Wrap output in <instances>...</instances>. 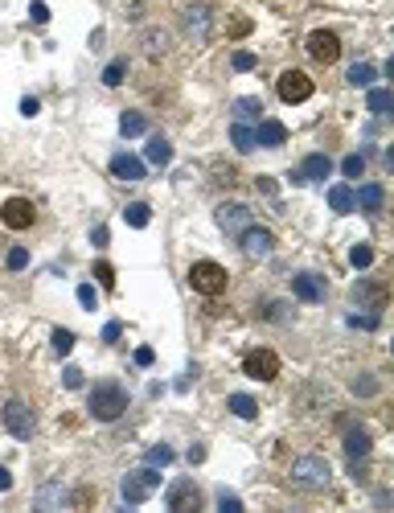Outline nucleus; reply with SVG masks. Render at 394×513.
<instances>
[{
    "label": "nucleus",
    "mask_w": 394,
    "mask_h": 513,
    "mask_svg": "<svg viewBox=\"0 0 394 513\" xmlns=\"http://www.w3.org/2000/svg\"><path fill=\"white\" fill-rule=\"evenodd\" d=\"M70 349H74V332L70 329H54V353H70Z\"/></svg>",
    "instance_id": "obj_34"
},
{
    "label": "nucleus",
    "mask_w": 394,
    "mask_h": 513,
    "mask_svg": "<svg viewBox=\"0 0 394 513\" xmlns=\"http://www.w3.org/2000/svg\"><path fill=\"white\" fill-rule=\"evenodd\" d=\"M370 447H374V440H370V431L365 427H349L345 431V452H349V460H365L370 456Z\"/></svg>",
    "instance_id": "obj_18"
},
{
    "label": "nucleus",
    "mask_w": 394,
    "mask_h": 513,
    "mask_svg": "<svg viewBox=\"0 0 394 513\" xmlns=\"http://www.w3.org/2000/svg\"><path fill=\"white\" fill-rule=\"evenodd\" d=\"M230 411L238 415V419H255V415H259V402L251 395H230Z\"/></svg>",
    "instance_id": "obj_29"
},
{
    "label": "nucleus",
    "mask_w": 394,
    "mask_h": 513,
    "mask_svg": "<svg viewBox=\"0 0 394 513\" xmlns=\"http://www.w3.org/2000/svg\"><path fill=\"white\" fill-rule=\"evenodd\" d=\"M328 173H333V161H328L325 152H312L300 161V168L292 173V181H328Z\"/></svg>",
    "instance_id": "obj_14"
},
{
    "label": "nucleus",
    "mask_w": 394,
    "mask_h": 513,
    "mask_svg": "<svg viewBox=\"0 0 394 513\" xmlns=\"http://www.w3.org/2000/svg\"><path fill=\"white\" fill-rule=\"evenodd\" d=\"M25 267H29V250L13 247V250H9V271H25Z\"/></svg>",
    "instance_id": "obj_37"
},
{
    "label": "nucleus",
    "mask_w": 394,
    "mask_h": 513,
    "mask_svg": "<svg viewBox=\"0 0 394 513\" xmlns=\"http://www.w3.org/2000/svg\"><path fill=\"white\" fill-rule=\"evenodd\" d=\"M230 66L238 70V74H246V70H255V66H259V58H255V54H246V50H238L234 58H230Z\"/></svg>",
    "instance_id": "obj_35"
},
{
    "label": "nucleus",
    "mask_w": 394,
    "mask_h": 513,
    "mask_svg": "<svg viewBox=\"0 0 394 513\" xmlns=\"http://www.w3.org/2000/svg\"><path fill=\"white\" fill-rule=\"evenodd\" d=\"M103 83H107V86H119V83H123V62H111V66L103 70Z\"/></svg>",
    "instance_id": "obj_42"
},
{
    "label": "nucleus",
    "mask_w": 394,
    "mask_h": 513,
    "mask_svg": "<svg viewBox=\"0 0 394 513\" xmlns=\"http://www.w3.org/2000/svg\"><path fill=\"white\" fill-rule=\"evenodd\" d=\"M58 501H62V505H70V493H62L58 484H49V489H41V493H37V505H58Z\"/></svg>",
    "instance_id": "obj_33"
},
{
    "label": "nucleus",
    "mask_w": 394,
    "mask_h": 513,
    "mask_svg": "<svg viewBox=\"0 0 394 513\" xmlns=\"http://www.w3.org/2000/svg\"><path fill=\"white\" fill-rule=\"evenodd\" d=\"M173 460H177V452H173L168 444L148 447V464H152V468H161V464H173Z\"/></svg>",
    "instance_id": "obj_31"
},
{
    "label": "nucleus",
    "mask_w": 394,
    "mask_h": 513,
    "mask_svg": "<svg viewBox=\"0 0 394 513\" xmlns=\"http://www.w3.org/2000/svg\"><path fill=\"white\" fill-rule=\"evenodd\" d=\"M123 222H128L131 230H144L148 222H152V210H148L144 201H131L128 210H123Z\"/></svg>",
    "instance_id": "obj_24"
},
{
    "label": "nucleus",
    "mask_w": 394,
    "mask_h": 513,
    "mask_svg": "<svg viewBox=\"0 0 394 513\" xmlns=\"http://www.w3.org/2000/svg\"><path fill=\"white\" fill-rule=\"evenodd\" d=\"M79 304L82 308H95V288H91V283H82L79 288Z\"/></svg>",
    "instance_id": "obj_46"
},
{
    "label": "nucleus",
    "mask_w": 394,
    "mask_h": 513,
    "mask_svg": "<svg viewBox=\"0 0 394 513\" xmlns=\"http://www.w3.org/2000/svg\"><path fill=\"white\" fill-rule=\"evenodd\" d=\"M382 201H386V189H382V185H361L358 193H353V205H361L365 214H378Z\"/></svg>",
    "instance_id": "obj_19"
},
{
    "label": "nucleus",
    "mask_w": 394,
    "mask_h": 513,
    "mask_svg": "<svg viewBox=\"0 0 394 513\" xmlns=\"http://www.w3.org/2000/svg\"><path fill=\"white\" fill-rule=\"evenodd\" d=\"M152 362H156V353H152L148 345H140V349H136V365H152Z\"/></svg>",
    "instance_id": "obj_49"
},
{
    "label": "nucleus",
    "mask_w": 394,
    "mask_h": 513,
    "mask_svg": "<svg viewBox=\"0 0 394 513\" xmlns=\"http://www.w3.org/2000/svg\"><path fill=\"white\" fill-rule=\"evenodd\" d=\"M292 292H296V300H304V304H320V300L328 296V283H325V275H316V271H300L292 280Z\"/></svg>",
    "instance_id": "obj_12"
},
{
    "label": "nucleus",
    "mask_w": 394,
    "mask_h": 513,
    "mask_svg": "<svg viewBox=\"0 0 394 513\" xmlns=\"http://www.w3.org/2000/svg\"><path fill=\"white\" fill-rule=\"evenodd\" d=\"M164 501H168V509H173V513H197V509H201V493H197L193 480H177V484L168 489Z\"/></svg>",
    "instance_id": "obj_11"
},
{
    "label": "nucleus",
    "mask_w": 394,
    "mask_h": 513,
    "mask_svg": "<svg viewBox=\"0 0 394 513\" xmlns=\"http://www.w3.org/2000/svg\"><path fill=\"white\" fill-rule=\"evenodd\" d=\"M328 205H333V214H349L353 210V189L349 185H333L328 189Z\"/></svg>",
    "instance_id": "obj_23"
},
{
    "label": "nucleus",
    "mask_w": 394,
    "mask_h": 513,
    "mask_svg": "<svg viewBox=\"0 0 394 513\" xmlns=\"http://www.w3.org/2000/svg\"><path fill=\"white\" fill-rule=\"evenodd\" d=\"M119 132L128 136V140H131V136H144L148 132V119L140 116V111H123V116H119Z\"/></svg>",
    "instance_id": "obj_25"
},
{
    "label": "nucleus",
    "mask_w": 394,
    "mask_h": 513,
    "mask_svg": "<svg viewBox=\"0 0 394 513\" xmlns=\"http://www.w3.org/2000/svg\"><path fill=\"white\" fill-rule=\"evenodd\" d=\"M9 489H13V472H9V468H0V493H9Z\"/></svg>",
    "instance_id": "obj_54"
},
{
    "label": "nucleus",
    "mask_w": 394,
    "mask_h": 513,
    "mask_svg": "<svg viewBox=\"0 0 394 513\" xmlns=\"http://www.w3.org/2000/svg\"><path fill=\"white\" fill-rule=\"evenodd\" d=\"M365 103H370V111H374V116H386V111L394 107V95L386 91V86H374V91H370V99H365Z\"/></svg>",
    "instance_id": "obj_28"
},
{
    "label": "nucleus",
    "mask_w": 394,
    "mask_h": 513,
    "mask_svg": "<svg viewBox=\"0 0 394 513\" xmlns=\"http://www.w3.org/2000/svg\"><path fill=\"white\" fill-rule=\"evenodd\" d=\"M95 280L103 283L107 292H111V288H115V267H111V263H95Z\"/></svg>",
    "instance_id": "obj_39"
},
{
    "label": "nucleus",
    "mask_w": 394,
    "mask_h": 513,
    "mask_svg": "<svg viewBox=\"0 0 394 513\" xmlns=\"http://www.w3.org/2000/svg\"><path fill=\"white\" fill-rule=\"evenodd\" d=\"M173 161V144L164 136H152L148 140V165H168Z\"/></svg>",
    "instance_id": "obj_22"
},
{
    "label": "nucleus",
    "mask_w": 394,
    "mask_h": 513,
    "mask_svg": "<svg viewBox=\"0 0 394 513\" xmlns=\"http://www.w3.org/2000/svg\"><path fill=\"white\" fill-rule=\"evenodd\" d=\"M349 263L358 267V271H365V267L374 263V247H365V243H358V247L349 250Z\"/></svg>",
    "instance_id": "obj_32"
},
{
    "label": "nucleus",
    "mask_w": 394,
    "mask_h": 513,
    "mask_svg": "<svg viewBox=\"0 0 394 513\" xmlns=\"http://www.w3.org/2000/svg\"><path fill=\"white\" fill-rule=\"evenodd\" d=\"M161 489V472L148 464V468H140V472H128L123 477V501L128 505H140V501H148V497Z\"/></svg>",
    "instance_id": "obj_4"
},
{
    "label": "nucleus",
    "mask_w": 394,
    "mask_h": 513,
    "mask_svg": "<svg viewBox=\"0 0 394 513\" xmlns=\"http://www.w3.org/2000/svg\"><path fill=\"white\" fill-rule=\"evenodd\" d=\"M288 140V128L283 123H276V119H259V128H255V144H263V148H279Z\"/></svg>",
    "instance_id": "obj_17"
},
{
    "label": "nucleus",
    "mask_w": 394,
    "mask_h": 513,
    "mask_svg": "<svg viewBox=\"0 0 394 513\" xmlns=\"http://www.w3.org/2000/svg\"><path fill=\"white\" fill-rule=\"evenodd\" d=\"M238 247H243L246 259H267V255L276 250V234L263 230V226H246V230L238 234Z\"/></svg>",
    "instance_id": "obj_9"
},
{
    "label": "nucleus",
    "mask_w": 394,
    "mask_h": 513,
    "mask_svg": "<svg viewBox=\"0 0 394 513\" xmlns=\"http://www.w3.org/2000/svg\"><path fill=\"white\" fill-rule=\"evenodd\" d=\"M111 173L119 177V181H144L148 165L140 161V156H131V152H115L111 156Z\"/></svg>",
    "instance_id": "obj_15"
},
{
    "label": "nucleus",
    "mask_w": 394,
    "mask_h": 513,
    "mask_svg": "<svg viewBox=\"0 0 394 513\" xmlns=\"http://www.w3.org/2000/svg\"><path fill=\"white\" fill-rule=\"evenodd\" d=\"M119 320H111V325H107V329H103V341H107V345H111V341H119Z\"/></svg>",
    "instance_id": "obj_52"
},
{
    "label": "nucleus",
    "mask_w": 394,
    "mask_h": 513,
    "mask_svg": "<svg viewBox=\"0 0 394 513\" xmlns=\"http://www.w3.org/2000/svg\"><path fill=\"white\" fill-rule=\"evenodd\" d=\"M255 189H259V193H267V198H276V181H271V177H259V181H255Z\"/></svg>",
    "instance_id": "obj_51"
},
{
    "label": "nucleus",
    "mask_w": 394,
    "mask_h": 513,
    "mask_svg": "<svg viewBox=\"0 0 394 513\" xmlns=\"http://www.w3.org/2000/svg\"><path fill=\"white\" fill-rule=\"evenodd\" d=\"M230 144H234L238 152H255L259 148V144H255V128H246L243 119H238V123L230 128Z\"/></svg>",
    "instance_id": "obj_21"
},
{
    "label": "nucleus",
    "mask_w": 394,
    "mask_h": 513,
    "mask_svg": "<svg viewBox=\"0 0 394 513\" xmlns=\"http://www.w3.org/2000/svg\"><path fill=\"white\" fill-rule=\"evenodd\" d=\"M308 54L316 58V62H337L341 58V37L328 34V29H316V34H308Z\"/></svg>",
    "instance_id": "obj_13"
},
{
    "label": "nucleus",
    "mask_w": 394,
    "mask_h": 513,
    "mask_svg": "<svg viewBox=\"0 0 394 513\" xmlns=\"http://www.w3.org/2000/svg\"><path fill=\"white\" fill-rule=\"evenodd\" d=\"M353 395H378V378H370V374H361V378H353Z\"/></svg>",
    "instance_id": "obj_38"
},
{
    "label": "nucleus",
    "mask_w": 394,
    "mask_h": 513,
    "mask_svg": "<svg viewBox=\"0 0 394 513\" xmlns=\"http://www.w3.org/2000/svg\"><path fill=\"white\" fill-rule=\"evenodd\" d=\"M144 50H148V58H164V50H168V34H164V29H148L144 34Z\"/></svg>",
    "instance_id": "obj_26"
},
{
    "label": "nucleus",
    "mask_w": 394,
    "mask_h": 513,
    "mask_svg": "<svg viewBox=\"0 0 394 513\" xmlns=\"http://www.w3.org/2000/svg\"><path fill=\"white\" fill-rule=\"evenodd\" d=\"M276 91H279V99L283 103H304V99H312V78L304 74V70H283L279 74V83H276Z\"/></svg>",
    "instance_id": "obj_6"
},
{
    "label": "nucleus",
    "mask_w": 394,
    "mask_h": 513,
    "mask_svg": "<svg viewBox=\"0 0 394 513\" xmlns=\"http://www.w3.org/2000/svg\"><path fill=\"white\" fill-rule=\"evenodd\" d=\"M378 78V70L370 66V62H358V66H349V83L353 86H370Z\"/></svg>",
    "instance_id": "obj_30"
},
{
    "label": "nucleus",
    "mask_w": 394,
    "mask_h": 513,
    "mask_svg": "<svg viewBox=\"0 0 394 513\" xmlns=\"http://www.w3.org/2000/svg\"><path fill=\"white\" fill-rule=\"evenodd\" d=\"M251 29H255V25H251V17H234V21H230V37H246Z\"/></svg>",
    "instance_id": "obj_44"
},
{
    "label": "nucleus",
    "mask_w": 394,
    "mask_h": 513,
    "mask_svg": "<svg viewBox=\"0 0 394 513\" xmlns=\"http://www.w3.org/2000/svg\"><path fill=\"white\" fill-rule=\"evenodd\" d=\"M213 218H218V226L226 234H243L246 226H251V210H246L243 201H222V205L213 210Z\"/></svg>",
    "instance_id": "obj_10"
},
{
    "label": "nucleus",
    "mask_w": 394,
    "mask_h": 513,
    "mask_svg": "<svg viewBox=\"0 0 394 513\" xmlns=\"http://www.w3.org/2000/svg\"><path fill=\"white\" fill-rule=\"evenodd\" d=\"M353 300H358V304H370V308H382V304H386V288H378V283H358V288H353Z\"/></svg>",
    "instance_id": "obj_20"
},
{
    "label": "nucleus",
    "mask_w": 394,
    "mask_h": 513,
    "mask_svg": "<svg viewBox=\"0 0 394 513\" xmlns=\"http://www.w3.org/2000/svg\"><path fill=\"white\" fill-rule=\"evenodd\" d=\"M349 325H353V329H378V316L374 313H365V316L353 313V316H349Z\"/></svg>",
    "instance_id": "obj_43"
},
{
    "label": "nucleus",
    "mask_w": 394,
    "mask_h": 513,
    "mask_svg": "<svg viewBox=\"0 0 394 513\" xmlns=\"http://www.w3.org/2000/svg\"><path fill=\"white\" fill-rule=\"evenodd\" d=\"M29 17L37 21V25H46V21H49V9L41 4V0H33V4H29Z\"/></svg>",
    "instance_id": "obj_45"
},
{
    "label": "nucleus",
    "mask_w": 394,
    "mask_h": 513,
    "mask_svg": "<svg viewBox=\"0 0 394 513\" xmlns=\"http://www.w3.org/2000/svg\"><path fill=\"white\" fill-rule=\"evenodd\" d=\"M91 243H95V247H107V243H111L107 226H95V230H91Z\"/></svg>",
    "instance_id": "obj_48"
},
{
    "label": "nucleus",
    "mask_w": 394,
    "mask_h": 513,
    "mask_svg": "<svg viewBox=\"0 0 394 513\" xmlns=\"http://www.w3.org/2000/svg\"><path fill=\"white\" fill-rule=\"evenodd\" d=\"M37 111H41V103L33 99V95L29 99H21V116H37Z\"/></svg>",
    "instance_id": "obj_50"
},
{
    "label": "nucleus",
    "mask_w": 394,
    "mask_h": 513,
    "mask_svg": "<svg viewBox=\"0 0 394 513\" xmlns=\"http://www.w3.org/2000/svg\"><path fill=\"white\" fill-rule=\"evenodd\" d=\"M243 374L255 382H276L279 378V353L276 349H251L243 357Z\"/></svg>",
    "instance_id": "obj_5"
},
{
    "label": "nucleus",
    "mask_w": 394,
    "mask_h": 513,
    "mask_svg": "<svg viewBox=\"0 0 394 513\" xmlns=\"http://www.w3.org/2000/svg\"><path fill=\"white\" fill-rule=\"evenodd\" d=\"M4 427H9V435H16V440H33L37 419H33V411L21 398H9V402H4Z\"/></svg>",
    "instance_id": "obj_7"
},
{
    "label": "nucleus",
    "mask_w": 394,
    "mask_h": 513,
    "mask_svg": "<svg viewBox=\"0 0 394 513\" xmlns=\"http://www.w3.org/2000/svg\"><path fill=\"white\" fill-rule=\"evenodd\" d=\"M226 283H230L226 267L213 263V259H197V263L189 267V288L201 292V296H222V292H226Z\"/></svg>",
    "instance_id": "obj_2"
},
{
    "label": "nucleus",
    "mask_w": 394,
    "mask_h": 513,
    "mask_svg": "<svg viewBox=\"0 0 394 513\" xmlns=\"http://www.w3.org/2000/svg\"><path fill=\"white\" fill-rule=\"evenodd\" d=\"M292 480L300 489H328L333 468H328V460H320V456H300V460L292 464Z\"/></svg>",
    "instance_id": "obj_3"
},
{
    "label": "nucleus",
    "mask_w": 394,
    "mask_h": 513,
    "mask_svg": "<svg viewBox=\"0 0 394 513\" xmlns=\"http://www.w3.org/2000/svg\"><path fill=\"white\" fill-rule=\"evenodd\" d=\"M123 411H128V390L119 382H98L91 390V415L98 423H115Z\"/></svg>",
    "instance_id": "obj_1"
},
{
    "label": "nucleus",
    "mask_w": 394,
    "mask_h": 513,
    "mask_svg": "<svg viewBox=\"0 0 394 513\" xmlns=\"http://www.w3.org/2000/svg\"><path fill=\"white\" fill-rule=\"evenodd\" d=\"M341 173H345V177H361V173H365V156H358V152H353V156H345Z\"/></svg>",
    "instance_id": "obj_36"
},
{
    "label": "nucleus",
    "mask_w": 394,
    "mask_h": 513,
    "mask_svg": "<svg viewBox=\"0 0 394 513\" xmlns=\"http://www.w3.org/2000/svg\"><path fill=\"white\" fill-rule=\"evenodd\" d=\"M263 313H267V320H288V304H267Z\"/></svg>",
    "instance_id": "obj_47"
},
{
    "label": "nucleus",
    "mask_w": 394,
    "mask_h": 513,
    "mask_svg": "<svg viewBox=\"0 0 394 513\" xmlns=\"http://www.w3.org/2000/svg\"><path fill=\"white\" fill-rule=\"evenodd\" d=\"M206 460V444H193L189 447V464H201Z\"/></svg>",
    "instance_id": "obj_53"
},
{
    "label": "nucleus",
    "mask_w": 394,
    "mask_h": 513,
    "mask_svg": "<svg viewBox=\"0 0 394 513\" xmlns=\"http://www.w3.org/2000/svg\"><path fill=\"white\" fill-rule=\"evenodd\" d=\"M33 218H37V210H33L29 198H9L0 205V222H4L9 230H29Z\"/></svg>",
    "instance_id": "obj_8"
},
{
    "label": "nucleus",
    "mask_w": 394,
    "mask_h": 513,
    "mask_svg": "<svg viewBox=\"0 0 394 513\" xmlns=\"http://www.w3.org/2000/svg\"><path fill=\"white\" fill-rule=\"evenodd\" d=\"M218 509H222V513H238V509H243V501H238L234 493H226V489H222V493H218Z\"/></svg>",
    "instance_id": "obj_41"
},
{
    "label": "nucleus",
    "mask_w": 394,
    "mask_h": 513,
    "mask_svg": "<svg viewBox=\"0 0 394 513\" xmlns=\"http://www.w3.org/2000/svg\"><path fill=\"white\" fill-rule=\"evenodd\" d=\"M181 21H185V34L189 37H197V41L210 37V9H206V4H189V9L181 13Z\"/></svg>",
    "instance_id": "obj_16"
},
{
    "label": "nucleus",
    "mask_w": 394,
    "mask_h": 513,
    "mask_svg": "<svg viewBox=\"0 0 394 513\" xmlns=\"http://www.w3.org/2000/svg\"><path fill=\"white\" fill-rule=\"evenodd\" d=\"M230 111H234V119H263V103L259 99H234Z\"/></svg>",
    "instance_id": "obj_27"
},
{
    "label": "nucleus",
    "mask_w": 394,
    "mask_h": 513,
    "mask_svg": "<svg viewBox=\"0 0 394 513\" xmlns=\"http://www.w3.org/2000/svg\"><path fill=\"white\" fill-rule=\"evenodd\" d=\"M62 386H66V390H79V386H82V370H79V365H66V370H62Z\"/></svg>",
    "instance_id": "obj_40"
}]
</instances>
